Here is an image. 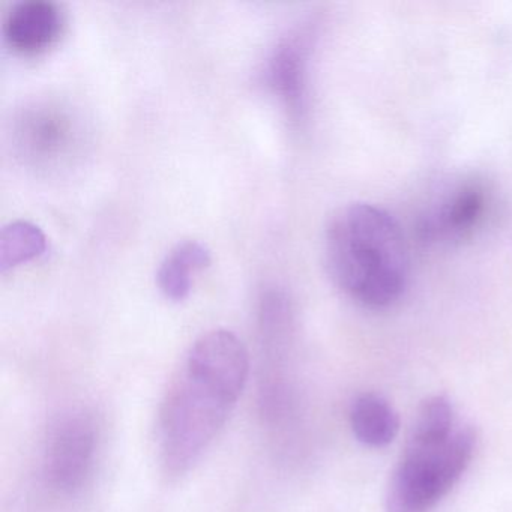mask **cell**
Returning a JSON list of instances; mask_svg holds the SVG:
<instances>
[{"label":"cell","instance_id":"cell-3","mask_svg":"<svg viewBox=\"0 0 512 512\" xmlns=\"http://www.w3.org/2000/svg\"><path fill=\"white\" fill-rule=\"evenodd\" d=\"M476 436L461 427L433 445L407 442L386 494V512H430L452 490L470 464Z\"/></svg>","mask_w":512,"mask_h":512},{"label":"cell","instance_id":"cell-7","mask_svg":"<svg viewBox=\"0 0 512 512\" xmlns=\"http://www.w3.org/2000/svg\"><path fill=\"white\" fill-rule=\"evenodd\" d=\"M488 193L481 182H458L427 209L419 221V235L430 244H454L472 235L484 220Z\"/></svg>","mask_w":512,"mask_h":512},{"label":"cell","instance_id":"cell-9","mask_svg":"<svg viewBox=\"0 0 512 512\" xmlns=\"http://www.w3.org/2000/svg\"><path fill=\"white\" fill-rule=\"evenodd\" d=\"M211 253L199 241H182L172 248L161 262L157 281L163 295L170 301H184L193 287L194 274L208 268Z\"/></svg>","mask_w":512,"mask_h":512},{"label":"cell","instance_id":"cell-12","mask_svg":"<svg viewBox=\"0 0 512 512\" xmlns=\"http://www.w3.org/2000/svg\"><path fill=\"white\" fill-rule=\"evenodd\" d=\"M454 430V413L445 397H431L419 407L418 415L410 430L409 443L433 445L448 440Z\"/></svg>","mask_w":512,"mask_h":512},{"label":"cell","instance_id":"cell-4","mask_svg":"<svg viewBox=\"0 0 512 512\" xmlns=\"http://www.w3.org/2000/svg\"><path fill=\"white\" fill-rule=\"evenodd\" d=\"M83 146V127L71 107L58 101L26 104L13 121V148L31 169H65Z\"/></svg>","mask_w":512,"mask_h":512},{"label":"cell","instance_id":"cell-2","mask_svg":"<svg viewBox=\"0 0 512 512\" xmlns=\"http://www.w3.org/2000/svg\"><path fill=\"white\" fill-rule=\"evenodd\" d=\"M407 253L397 221L370 203L344 206L326 227L329 274L362 307H391L401 298L409 281Z\"/></svg>","mask_w":512,"mask_h":512},{"label":"cell","instance_id":"cell-11","mask_svg":"<svg viewBox=\"0 0 512 512\" xmlns=\"http://www.w3.org/2000/svg\"><path fill=\"white\" fill-rule=\"evenodd\" d=\"M46 248V235L40 227L29 221H14L0 233V271L5 274L10 269L38 259Z\"/></svg>","mask_w":512,"mask_h":512},{"label":"cell","instance_id":"cell-10","mask_svg":"<svg viewBox=\"0 0 512 512\" xmlns=\"http://www.w3.org/2000/svg\"><path fill=\"white\" fill-rule=\"evenodd\" d=\"M350 425L359 442L382 448L397 437L400 421L388 401L376 394H364L353 403Z\"/></svg>","mask_w":512,"mask_h":512},{"label":"cell","instance_id":"cell-1","mask_svg":"<svg viewBox=\"0 0 512 512\" xmlns=\"http://www.w3.org/2000/svg\"><path fill=\"white\" fill-rule=\"evenodd\" d=\"M250 361L233 332L202 335L167 391L160 415V448L169 475L187 472L211 445L238 403Z\"/></svg>","mask_w":512,"mask_h":512},{"label":"cell","instance_id":"cell-8","mask_svg":"<svg viewBox=\"0 0 512 512\" xmlns=\"http://www.w3.org/2000/svg\"><path fill=\"white\" fill-rule=\"evenodd\" d=\"M62 26L64 19L58 5L50 0H23L7 14L4 37L14 52L35 56L58 41Z\"/></svg>","mask_w":512,"mask_h":512},{"label":"cell","instance_id":"cell-6","mask_svg":"<svg viewBox=\"0 0 512 512\" xmlns=\"http://www.w3.org/2000/svg\"><path fill=\"white\" fill-rule=\"evenodd\" d=\"M314 29L308 26L293 29L281 38L265 67L266 86L286 109L293 121L305 118L308 110L310 59Z\"/></svg>","mask_w":512,"mask_h":512},{"label":"cell","instance_id":"cell-5","mask_svg":"<svg viewBox=\"0 0 512 512\" xmlns=\"http://www.w3.org/2000/svg\"><path fill=\"white\" fill-rule=\"evenodd\" d=\"M97 451V428L91 416L68 412L49 430L44 449V475L62 493L82 488L92 470Z\"/></svg>","mask_w":512,"mask_h":512}]
</instances>
